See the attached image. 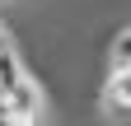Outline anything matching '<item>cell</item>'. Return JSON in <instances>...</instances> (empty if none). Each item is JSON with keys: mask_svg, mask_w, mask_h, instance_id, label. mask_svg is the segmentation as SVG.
<instances>
[{"mask_svg": "<svg viewBox=\"0 0 131 126\" xmlns=\"http://www.w3.org/2000/svg\"><path fill=\"white\" fill-rule=\"evenodd\" d=\"M108 103L131 112V70H112L108 75Z\"/></svg>", "mask_w": 131, "mask_h": 126, "instance_id": "obj_1", "label": "cell"}, {"mask_svg": "<svg viewBox=\"0 0 131 126\" xmlns=\"http://www.w3.org/2000/svg\"><path fill=\"white\" fill-rule=\"evenodd\" d=\"M112 61H117L112 70H131V28L117 33V42H112Z\"/></svg>", "mask_w": 131, "mask_h": 126, "instance_id": "obj_2", "label": "cell"}, {"mask_svg": "<svg viewBox=\"0 0 131 126\" xmlns=\"http://www.w3.org/2000/svg\"><path fill=\"white\" fill-rule=\"evenodd\" d=\"M0 52H5V37H0Z\"/></svg>", "mask_w": 131, "mask_h": 126, "instance_id": "obj_3", "label": "cell"}]
</instances>
